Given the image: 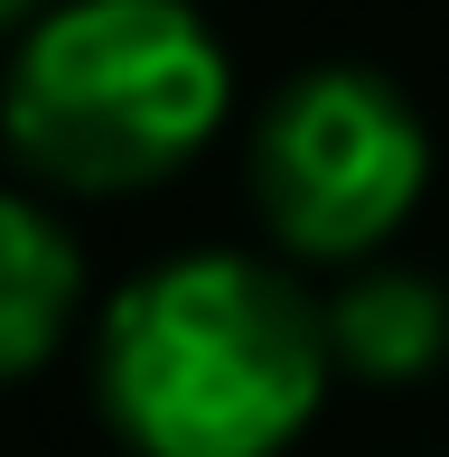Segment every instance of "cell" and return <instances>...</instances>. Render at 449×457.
<instances>
[{
    "mask_svg": "<svg viewBox=\"0 0 449 457\" xmlns=\"http://www.w3.org/2000/svg\"><path fill=\"white\" fill-rule=\"evenodd\" d=\"M328 308L253 253H188L104 308L94 392L140 457H272L328 402Z\"/></svg>",
    "mask_w": 449,
    "mask_h": 457,
    "instance_id": "6da1fadb",
    "label": "cell"
},
{
    "mask_svg": "<svg viewBox=\"0 0 449 457\" xmlns=\"http://www.w3.org/2000/svg\"><path fill=\"white\" fill-rule=\"evenodd\" d=\"M75 299H85V262H75L66 224H47L29 196H0V383L56 355V337L75 327Z\"/></svg>",
    "mask_w": 449,
    "mask_h": 457,
    "instance_id": "5b68a950",
    "label": "cell"
},
{
    "mask_svg": "<svg viewBox=\"0 0 449 457\" xmlns=\"http://www.w3.org/2000/svg\"><path fill=\"white\" fill-rule=\"evenodd\" d=\"M38 10V0H0V29H10V19H29Z\"/></svg>",
    "mask_w": 449,
    "mask_h": 457,
    "instance_id": "8992f818",
    "label": "cell"
},
{
    "mask_svg": "<svg viewBox=\"0 0 449 457\" xmlns=\"http://www.w3.org/2000/svg\"><path fill=\"white\" fill-rule=\"evenodd\" d=\"M328 345L356 383H421L449 355V289L421 271H365L328 299Z\"/></svg>",
    "mask_w": 449,
    "mask_h": 457,
    "instance_id": "277c9868",
    "label": "cell"
},
{
    "mask_svg": "<svg viewBox=\"0 0 449 457\" xmlns=\"http://www.w3.org/2000/svg\"><path fill=\"white\" fill-rule=\"evenodd\" d=\"M224 47L188 0H66L0 85V140L47 187L122 196L188 169L224 121Z\"/></svg>",
    "mask_w": 449,
    "mask_h": 457,
    "instance_id": "7a4b0ae2",
    "label": "cell"
},
{
    "mask_svg": "<svg viewBox=\"0 0 449 457\" xmlns=\"http://www.w3.org/2000/svg\"><path fill=\"white\" fill-rule=\"evenodd\" d=\"M431 187V131L375 66H309L253 131V205L291 253L356 262Z\"/></svg>",
    "mask_w": 449,
    "mask_h": 457,
    "instance_id": "3957f363",
    "label": "cell"
}]
</instances>
